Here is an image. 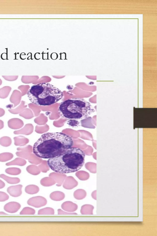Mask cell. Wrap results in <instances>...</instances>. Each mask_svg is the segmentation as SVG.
<instances>
[{"label": "cell", "instance_id": "21", "mask_svg": "<svg viewBox=\"0 0 157 236\" xmlns=\"http://www.w3.org/2000/svg\"><path fill=\"white\" fill-rule=\"evenodd\" d=\"M14 144L15 145L17 146H21L24 144V137L20 136L14 137Z\"/></svg>", "mask_w": 157, "mask_h": 236}, {"label": "cell", "instance_id": "18", "mask_svg": "<svg viewBox=\"0 0 157 236\" xmlns=\"http://www.w3.org/2000/svg\"><path fill=\"white\" fill-rule=\"evenodd\" d=\"M21 170L17 167H10L6 169V172L9 174L12 175H19L21 173Z\"/></svg>", "mask_w": 157, "mask_h": 236}, {"label": "cell", "instance_id": "7", "mask_svg": "<svg viewBox=\"0 0 157 236\" xmlns=\"http://www.w3.org/2000/svg\"><path fill=\"white\" fill-rule=\"evenodd\" d=\"M22 185L19 184L9 187L7 190L8 193L12 197H16L20 196L22 194Z\"/></svg>", "mask_w": 157, "mask_h": 236}, {"label": "cell", "instance_id": "24", "mask_svg": "<svg viewBox=\"0 0 157 236\" xmlns=\"http://www.w3.org/2000/svg\"><path fill=\"white\" fill-rule=\"evenodd\" d=\"M9 198V195L5 192L0 191V202H4Z\"/></svg>", "mask_w": 157, "mask_h": 236}, {"label": "cell", "instance_id": "15", "mask_svg": "<svg viewBox=\"0 0 157 236\" xmlns=\"http://www.w3.org/2000/svg\"><path fill=\"white\" fill-rule=\"evenodd\" d=\"M86 195V191L82 189H78L76 190L74 193V196L75 198L78 200L83 199L85 197Z\"/></svg>", "mask_w": 157, "mask_h": 236}, {"label": "cell", "instance_id": "16", "mask_svg": "<svg viewBox=\"0 0 157 236\" xmlns=\"http://www.w3.org/2000/svg\"><path fill=\"white\" fill-rule=\"evenodd\" d=\"M25 161L21 158L18 157L11 162L6 163V164L8 166L13 165L23 166L25 165Z\"/></svg>", "mask_w": 157, "mask_h": 236}, {"label": "cell", "instance_id": "22", "mask_svg": "<svg viewBox=\"0 0 157 236\" xmlns=\"http://www.w3.org/2000/svg\"><path fill=\"white\" fill-rule=\"evenodd\" d=\"M35 213V210L33 208L26 207L24 208L20 212V214H34Z\"/></svg>", "mask_w": 157, "mask_h": 236}, {"label": "cell", "instance_id": "19", "mask_svg": "<svg viewBox=\"0 0 157 236\" xmlns=\"http://www.w3.org/2000/svg\"><path fill=\"white\" fill-rule=\"evenodd\" d=\"M11 143V138L8 136H4L0 139V144L4 147H8Z\"/></svg>", "mask_w": 157, "mask_h": 236}, {"label": "cell", "instance_id": "1", "mask_svg": "<svg viewBox=\"0 0 157 236\" xmlns=\"http://www.w3.org/2000/svg\"><path fill=\"white\" fill-rule=\"evenodd\" d=\"M73 144L72 138L66 134L48 132L42 135L35 143L33 152L40 158L49 159L59 155Z\"/></svg>", "mask_w": 157, "mask_h": 236}, {"label": "cell", "instance_id": "29", "mask_svg": "<svg viewBox=\"0 0 157 236\" xmlns=\"http://www.w3.org/2000/svg\"><path fill=\"white\" fill-rule=\"evenodd\" d=\"M0 214H7L3 212H0Z\"/></svg>", "mask_w": 157, "mask_h": 236}, {"label": "cell", "instance_id": "9", "mask_svg": "<svg viewBox=\"0 0 157 236\" xmlns=\"http://www.w3.org/2000/svg\"><path fill=\"white\" fill-rule=\"evenodd\" d=\"M61 207L64 210L68 212H74L78 208L77 205L71 201H66L61 205Z\"/></svg>", "mask_w": 157, "mask_h": 236}, {"label": "cell", "instance_id": "4", "mask_svg": "<svg viewBox=\"0 0 157 236\" xmlns=\"http://www.w3.org/2000/svg\"><path fill=\"white\" fill-rule=\"evenodd\" d=\"M58 112L62 117L81 120L89 117L95 112L91 104L85 100L75 98L67 99L60 104Z\"/></svg>", "mask_w": 157, "mask_h": 236}, {"label": "cell", "instance_id": "26", "mask_svg": "<svg viewBox=\"0 0 157 236\" xmlns=\"http://www.w3.org/2000/svg\"><path fill=\"white\" fill-rule=\"evenodd\" d=\"M5 186V183L2 181L0 179V189L4 188Z\"/></svg>", "mask_w": 157, "mask_h": 236}, {"label": "cell", "instance_id": "12", "mask_svg": "<svg viewBox=\"0 0 157 236\" xmlns=\"http://www.w3.org/2000/svg\"><path fill=\"white\" fill-rule=\"evenodd\" d=\"M0 177L10 184H17L20 181V179L18 178L10 177L4 174H0Z\"/></svg>", "mask_w": 157, "mask_h": 236}, {"label": "cell", "instance_id": "2", "mask_svg": "<svg viewBox=\"0 0 157 236\" xmlns=\"http://www.w3.org/2000/svg\"><path fill=\"white\" fill-rule=\"evenodd\" d=\"M85 154L81 149L71 147L59 155L48 159L49 167L53 171L64 174L76 172L83 166Z\"/></svg>", "mask_w": 157, "mask_h": 236}, {"label": "cell", "instance_id": "10", "mask_svg": "<svg viewBox=\"0 0 157 236\" xmlns=\"http://www.w3.org/2000/svg\"><path fill=\"white\" fill-rule=\"evenodd\" d=\"M78 185V182L73 179H67L64 183L63 187L64 188L70 190L76 187Z\"/></svg>", "mask_w": 157, "mask_h": 236}, {"label": "cell", "instance_id": "11", "mask_svg": "<svg viewBox=\"0 0 157 236\" xmlns=\"http://www.w3.org/2000/svg\"><path fill=\"white\" fill-rule=\"evenodd\" d=\"M65 195L63 193L60 191H55L52 192L50 195V198L52 200L60 201L63 200Z\"/></svg>", "mask_w": 157, "mask_h": 236}, {"label": "cell", "instance_id": "14", "mask_svg": "<svg viewBox=\"0 0 157 236\" xmlns=\"http://www.w3.org/2000/svg\"><path fill=\"white\" fill-rule=\"evenodd\" d=\"M39 191V187L35 185H29L25 188V192L29 194H34L38 193Z\"/></svg>", "mask_w": 157, "mask_h": 236}, {"label": "cell", "instance_id": "25", "mask_svg": "<svg viewBox=\"0 0 157 236\" xmlns=\"http://www.w3.org/2000/svg\"><path fill=\"white\" fill-rule=\"evenodd\" d=\"M58 213L59 214H76L77 213H69L64 212L60 209H59L58 210Z\"/></svg>", "mask_w": 157, "mask_h": 236}, {"label": "cell", "instance_id": "27", "mask_svg": "<svg viewBox=\"0 0 157 236\" xmlns=\"http://www.w3.org/2000/svg\"><path fill=\"white\" fill-rule=\"evenodd\" d=\"M5 112L4 110L1 108H0V117L3 116Z\"/></svg>", "mask_w": 157, "mask_h": 236}, {"label": "cell", "instance_id": "5", "mask_svg": "<svg viewBox=\"0 0 157 236\" xmlns=\"http://www.w3.org/2000/svg\"><path fill=\"white\" fill-rule=\"evenodd\" d=\"M27 204L31 206L39 208L46 205L47 201L43 197L37 196L30 198L27 202Z\"/></svg>", "mask_w": 157, "mask_h": 236}, {"label": "cell", "instance_id": "6", "mask_svg": "<svg viewBox=\"0 0 157 236\" xmlns=\"http://www.w3.org/2000/svg\"><path fill=\"white\" fill-rule=\"evenodd\" d=\"M20 204L16 202H11L6 204L4 209L6 211L10 213H14L17 211L20 208Z\"/></svg>", "mask_w": 157, "mask_h": 236}, {"label": "cell", "instance_id": "28", "mask_svg": "<svg viewBox=\"0 0 157 236\" xmlns=\"http://www.w3.org/2000/svg\"><path fill=\"white\" fill-rule=\"evenodd\" d=\"M4 126L3 122L2 120H0V129L3 128Z\"/></svg>", "mask_w": 157, "mask_h": 236}, {"label": "cell", "instance_id": "13", "mask_svg": "<svg viewBox=\"0 0 157 236\" xmlns=\"http://www.w3.org/2000/svg\"><path fill=\"white\" fill-rule=\"evenodd\" d=\"M94 207L92 205L85 204L82 206L80 212L82 214H93V210Z\"/></svg>", "mask_w": 157, "mask_h": 236}, {"label": "cell", "instance_id": "3", "mask_svg": "<svg viewBox=\"0 0 157 236\" xmlns=\"http://www.w3.org/2000/svg\"><path fill=\"white\" fill-rule=\"evenodd\" d=\"M33 104L40 106H49L57 102L63 96V92L53 85L47 83L32 86L27 93Z\"/></svg>", "mask_w": 157, "mask_h": 236}, {"label": "cell", "instance_id": "20", "mask_svg": "<svg viewBox=\"0 0 157 236\" xmlns=\"http://www.w3.org/2000/svg\"><path fill=\"white\" fill-rule=\"evenodd\" d=\"M54 214V209L50 207H46L40 209L38 213V214Z\"/></svg>", "mask_w": 157, "mask_h": 236}, {"label": "cell", "instance_id": "8", "mask_svg": "<svg viewBox=\"0 0 157 236\" xmlns=\"http://www.w3.org/2000/svg\"><path fill=\"white\" fill-rule=\"evenodd\" d=\"M8 124L10 128L12 129H17L21 128L23 126V124L21 119L14 118L8 121Z\"/></svg>", "mask_w": 157, "mask_h": 236}, {"label": "cell", "instance_id": "17", "mask_svg": "<svg viewBox=\"0 0 157 236\" xmlns=\"http://www.w3.org/2000/svg\"><path fill=\"white\" fill-rule=\"evenodd\" d=\"M13 157V154L9 152H4L0 154V161L4 162L8 161Z\"/></svg>", "mask_w": 157, "mask_h": 236}, {"label": "cell", "instance_id": "23", "mask_svg": "<svg viewBox=\"0 0 157 236\" xmlns=\"http://www.w3.org/2000/svg\"><path fill=\"white\" fill-rule=\"evenodd\" d=\"M41 185L44 187H49L54 185L56 182L54 181L47 179H42L40 181Z\"/></svg>", "mask_w": 157, "mask_h": 236}]
</instances>
